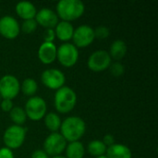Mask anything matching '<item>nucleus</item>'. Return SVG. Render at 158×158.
Wrapping results in <instances>:
<instances>
[{"instance_id": "f257e3e1", "label": "nucleus", "mask_w": 158, "mask_h": 158, "mask_svg": "<svg viewBox=\"0 0 158 158\" xmlns=\"http://www.w3.org/2000/svg\"><path fill=\"white\" fill-rule=\"evenodd\" d=\"M86 131V124L84 120L77 116H71L65 118L60 126V134L69 142L79 141Z\"/></svg>"}, {"instance_id": "f03ea898", "label": "nucleus", "mask_w": 158, "mask_h": 158, "mask_svg": "<svg viewBox=\"0 0 158 158\" xmlns=\"http://www.w3.org/2000/svg\"><path fill=\"white\" fill-rule=\"evenodd\" d=\"M56 15L64 21H73L81 18L85 11V5L81 0H60L56 4Z\"/></svg>"}, {"instance_id": "7ed1b4c3", "label": "nucleus", "mask_w": 158, "mask_h": 158, "mask_svg": "<svg viewBox=\"0 0 158 158\" xmlns=\"http://www.w3.org/2000/svg\"><path fill=\"white\" fill-rule=\"evenodd\" d=\"M77 104V94L75 91L69 87L63 86L56 91L54 105L59 113L67 114L72 111Z\"/></svg>"}, {"instance_id": "20e7f679", "label": "nucleus", "mask_w": 158, "mask_h": 158, "mask_svg": "<svg viewBox=\"0 0 158 158\" xmlns=\"http://www.w3.org/2000/svg\"><path fill=\"white\" fill-rule=\"evenodd\" d=\"M26 138V129L22 126L11 125L9 126L3 134V141L5 147L15 150L19 148Z\"/></svg>"}, {"instance_id": "39448f33", "label": "nucleus", "mask_w": 158, "mask_h": 158, "mask_svg": "<svg viewBox=\"0 0 158 158\" xmlns=\"http://www.w3.org/2000/svg\"><path fill=\"white\" fill-rule=\"evenodd\" d=\"M24 110L27 118L32 121H39L46 115L47 105L44 98L40 96H31L27 100Z\"/></svg>"}, {"instance_id": "423d86ee", "label": "nucleus", "mask_w": 158, "mask_h": 158, "mask_svg": "<svg viewBox=\"0 0 158 158\" xmlns=\"http://www.w3.org/2000/svg\"><path fill=\"white\" fill-rule=\"evenodd\" d=\"M56 59L63 67L71 68L79 59V50L73 44L64 43L56 49Z\"/></svg>"}, {"instance_id": "0eeeda50", "label": "nucleus", "mask_w": 158, "mask_h": 158, "mask_svg": "<svg viewBox=\"0 0 158 158\" xmlns=\"http://www.w3.org/2000/svg\"><path fill=\"white\" fill-rule=\"evenodd\" d=\"M67 141L59 132L50 133L44 142V151L47 156H60L66 149Z\"/></svg>"}, {"instance_id": "6e6552de", "label": "nucleus", "mask_w": 158, "mask_h": 158, "mask_svg": "<svg viewBox=\"0 0 158 158\" xmlns=\"http://www.w3.org/2000/svg\"><path fill=\"white\" fill-rule=\"evenodd\" d=\"M20 91V83L14 75L6 74L0 79V96L3 99L13 100Z\"/></svg>"}, {"instance_id": "1a4fd4ad", "label": "nucleus", "mask_w": 158, "mask_h": 158, "mask_svg": "<svg viewBox=\"0 0 158 158\" xmlns=\"http://www.w3.org/2000/svg\"><path fill=\"white\" fill-rule=\"evenodd\" d=\"M112 63L109 53L106 50H96L90 55L87 61L89 69L94 72H100L107 69Z\"/></svg>"}, {"instance_id": "9d476101", "label": "nucleus", "mask_w": 158, "mask_h": 158, "mask_svg": "<svg viewBox=\"0 0 158 158\" xmlns=\"http://www.w3.org/2000/svg\"><path fill=\"white\" fill-rule=\"evenodd\" d=\"M41 81L45 87L56 91L64 86L66 82V77L64 73L57 69H47L43 71L41 75Z\"/></svg>"}, {"instance_id": "9b49d317", "label": "nucleus", "mask_w": 158, "mask_h": 158, "mask_svg": "<svg viewBox=\"0 0 158 158\" xmlns=\"http://www.w3.org/2000/svg\"><path fill=\"white\" fill-rule=\"evenodd\" d=\"M94 31L89 25H81L77 29H74L72 40L73 44L78 48H83L89 46L94 41Z\"/></svg>"}, {"instance_id": "f8f14e48", "label": "nucleus", "mask_w": 158, "mask_h": 158, "mask_svg": "<svg viewBox=\"0 0 158 158\" xmlns=\"http://www.w3.org/2000/svg\"><path fill=\"white\" fill-rule=\"evenodd\" d=\"M20 32L18 20L12 16H4L0 19V34L6 39L13 40Z\"/></svg>"}, {"instance_id": "ddd939ff", "label": "nucleus", "mask_w": 158, "mask_h": 158, "mask_svg": "<svg viewBox=\"0 0 158 158\" xmlns=\"http://www.w3.org/2000/svg\"><path fill=\"white\" fill-rule=\"evenodd\" d=\"M34 19L37 24L45 29H54L58 23V17L56 13L48 7H43L37 11Z\"/></svg>"}, {"instance_id": "4468645a", "label": "nucleus", "mask_w": 158, "mask_h": 158, "mask_svg": "<svg viewBox=\"0 0 158 158\" xmlns=\"http://www.w3.org/2000/svg\"><path fill=\"white\" fill-rule=\"evenodd\" d=\"M56 46L54 43L44 42L38 49V58L45 65L52 64L56 59Z\"/></svg>"}, {"instance_id": "2eb2a0df", "label": "nucleus", "mask_w": 158, "mask_h": 158, "mask_svg": "<svg viewBox=\"0 0 158 158\" xmlns=\"http://www.w3.org/2000/svg\"><path fill=\"white\" fill-rule=\"evenodd\" d=\"M54 31H55L56 37H57L62 42L68 43V41L72 39L74 27L70 22L61 20V21H58Z\"/></svg>"}, {"instance_id": "dca6fc26", "label": "nucleus", "mask_w": 158, "mask_h": 158, "mask_svg": "<svg viewBox=\"0 0 158 158\" xmlns=\"http://www.w3.org/2000/svg\"><path fill=\"white\" fill-rule=\"evenodd\" d=\"M15 10L18 16L20 17L23 20L34 19L37 13L35 6L29 1L19 2L15 6Z\"/></svg>"}, {"instance_id": "f3484780", "label": "nucleus", "mask_w": 158, "mask_h": 158, "mask_svg": "<svg viewBox=\"0 0 158 158\" xmlns=\"http://www.w3.org/2000/svg\"><path fill=\"white\" fill-rule=\"evenodd\" d=\"M106 157L107 158H131L132 153L131 149L121 143H114L113 145L107 147L106 149Z\"/></svg>"}, {"instance_id": "a211bd4d", "label": "nucleus", "mask_w": 158, "mask_h": 158, "mask_svg": "<svg viewBox=\"0 0 158 158\" xmlns=\"http://www.w3.org/2000/svg\"><path fill=\"white\" fill-rule=\"evenodd\" d=\"M127 51H128V47H127L126 43L123 40L118 39V40L114 41L111 44L108 53L112 59L118 61L126 56Z\"/></svg>"}, {"instance_id": "6ab92c4d", "label": "nucleus", "mask_w": 158, "mask_h": 158, "mask_svg": "<svg viewBox=\"0 0 158 158\" xmlns=\"http://www.w3.org/2000/svg\"><path fill=\"white\" fill-rule=\"evenodd\" d=\"M65 151L67 158H83L85 155L84 146L80 141L69 143Z\"/></svg>"}, {"instance_id": "aec40b11", "label": "nucleus", "mask_w": 158, "mask_h": 158, "mask_svg": "<svg viewBox=\"0 0 158 158\" xmlns=\"http://www.w3.org/2000/svg\"><path fill=\"white\" fill-rule=\"evenodd\" d=\"M44 120L46 129L49 130L51 132H57V131L60 130L62 120L56 113L55 112L46 113V115L44 118Z\"/></svg>"}, {"instance_id": "412c9836", "label": "nucleus", "mask_w": 158, "mask_h": 158, "mask_svg": "<svg viewBox=\"0 0 158 158\" xmlns=\"http://www.w3.org/2000/svg\"><path fill=\"white\" fill-rule=\"evenodd\" d=\"M106 149H107V147L100 140H94V141L90 142L87 146L88 153L95 158L102 156H106Z\"/></svg>"}, {"instance_id": "4be33fe9", "label": "nucleus", "mask_w": 158, "mask_h": 158, "mask_svg": "<svg viewBox=\"0 0 158 158\" xmlns=\"http://www.w3.org/2000/svg\"><path fill=\"white\" fill-rule=\"evenodd\" d=\"M9 117L13 121L14 125L18 126H22L27 120L25 110L20 106H13V108L9 112Z\"/></svg>"}, {"instance_id": "5701e85b", "label": "nucleus", "mask_w": 158, "mask_h": 158, "mask_svg": "<svg viewBox=\"0 0 158 158\" xmlns=\"http://www.w3.org/2000/svg\"><path fill=\"white\" fill-rule=\"evenodd\" d=\"M38 90V83L34 79L27 78L20 84V91L27 96H34Z\"/></svg>"}, {"instance_id": "b1692460", "label": "nucleus", "mask_w": 158, "mask_h": 158, "mask_svg": "<svg viewBox=\"0 0 158 158\" xmlns=\"http://www.w3.org/2000/svg\"><path fill=\"white\" fill-rule=\"evenodd\" d=\"M37 26H38V24L34 19H26V20H23V22L21 23L20 31H22L24 33H31V32L35 31V30L37 29Z\"/></svg>"}, {"instance_id": "393cba45", "label": "nucleus", "mask_w": 158, "mask_h": 158, "mask_svg": "<svg viewBox=\"0 0 158 158\" xmlns=\"http://www.w3.org/2000/svg\"><path fill=\"white\" fill-rule=\"evenodd\" d=\"M110 70V73L115 76V77H120L124 74L125 72V68L124 65L118 61H116L114 63H111L110 67L108 68Z\"/></svg>"}, {"instance_id": "a878e982", "label": "nucleus", "mask_w": 158, "mask_h": 158, "mask_svg": "<svg viewBox=\"0 0 158 158\" xmlns=\"http://www.w3.org/2000/svg\"><path fill=\"white\" fill-rule=\"evenodd\" d=\"M94 37L98 39H106L110 35V31L106 26H99L94 29Z\"/></svg>"}, {"instance_id": "bb28decb", "label": "nucleus", "mask_w": 158, "mask_h": 158, "mask_svg": "<svg viewBox=\"0 0 158 158\" xmlns=\"http://www.w3.org/2000/svg\"><path fill=\"white\" fill-rule=\"evenodd\" d=\"M43 38L44 42L45 43H54V40L56 38L54 29H45L43 34Z\"/></svg>"}, {"instance_id": "cd10ccee", "label": "nucleus", "mask_w": 158, "mask_h": 158, "mask_svg": "<svg viewBox=\"0 0 158 158\" xmlns=\"http://www.w3.org/2000/svg\"><path fill=\"white\" fill-rule=\"evenodd\" d=\"M0 107L5 112H10V110L13 108V102L9 99H3L0 102Z\"/></svg>"}, {"instance_id": "c85d7f7f", "label": "nucleus", "mask_w": 158, "mask_h": 158, "mask_svg": "<svg viewBox=\"0 0 158 158\" xmlns=\"http://www.w3.org/2000/svg\"><path fill=\"white\" fill-rule=\"evenodd\" d=\"M0 158H14L13 151L6 147L0 148Z\"/></svg>"}, {"instance_id": "c756f323", "label": "nucleus", "mask_w": 158, "mask_h": 158, "mask_svg": "<svg viewBox=\"0 0 158 158\" xmlns=\"http://www.w3.org/2000/svg\"><path fill=\"white\" fill-rule=\"evenodd\" d=\"M102 142L104 143V144L106 147H109V146L113 145L114 143H115V138H114V136L112 134H106V135H105L104 138H103V140H102Z\"/></svg>"}, {"instance_id": "7c9ffc66", "label": "nucleus", "mask_w": 158, "mask_h": 158, "mask_svg": "<svg viewBox=\"0 0 158 158\" xmlns=\"http://www.w3.org/2000/svg\"><path fill=\"white\" fill-rule=\"evenodd\" d=\"M31 158H49L44 150H36L31 154Z\"/></svg>"}, {"instance_id": "2f4dec72", "label": "nucleus", "mask_w": 158, "mask_h": 158, "mask_svg": "<svg viewBox=\"0 0 158 158\" xmlns=\"http://www.w3.org/2000/svg\"><path fill=\"white\" fill-rule=\"evenodd\" d=\"M51 158H67L66 156H53Z\"/></svg>"}, {"instance_id": "473e14b6", "label": "nucleus", "mask_w": 158, "mask_h": 158, "mask_svg": "<svg viewBox=\"0 0 158 158\" xmlns=\"http://www.w3.org/2000/svg\"><path fill=\"white\" fill-rule=\"evenodd\" d=\"M96 158H107V157H106V156H99V157H96Z\"/></svg>"}, {"instance_id": "72a5a7b5", "label": "nucleus", "mask_w": 158, "mask_h": 158, "mask_svg": "<svg viewBox=\"0 0 158 158\" xmlns=\"http://www.w3.org/2000/svg\"><path fill=\"white\" fill-rule=\"evenodd\" d=\"M0 102H1V96H0Z\"/></svg>"}]
</instances>
